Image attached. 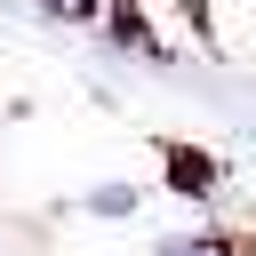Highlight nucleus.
Wrapping results in <instances>:
<instances>
[{"mask_svg":"<svg viewBox=\"0 0 256 256\" xmlns=\"http://www.w3.org/2000/svg\"><path fill=\"white\" fill-rule=\"evenodd\" d=\"M88 208H96V216H128V208H136V192H128V184H96V192H88Z\"/></svg>","mask_w":256,"mask_h":256,"instance_id":"obj_1","label":"nucleus"},{"mask_svg":"<svg viewBox=\"0 0 256 256\" xmlns=\"http://www.w3.org/2000/svg\"><path fill=\"white\" fill-rule=\"evenodd\" d=\"M160 256H208V248H192V240H168V248H160Z\"/></svg>","mask_w":256,"mask_h":256,"instance_id":"obj_2","label":"nucleus"}]
</instances>
